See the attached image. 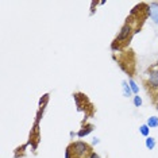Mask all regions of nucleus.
<instances>
[{"label": "nucleus", "mask_w": 158, "mask_h": 158, "mask_svg": "<svg viewBox=\"0 0 158 158\" xmlns=\"http://www.w3.org/2000/svg\"><path fill=\"white\" fill-rule=\"evenodd\" d=\"M73 158H88L92 153V146L84 141H73L69 145Z\"/></svg>", "instance_id": "obj_1"}, {"label": "nucleus", "mask_w": 158, "mask_h": 158, "mask_svg": "<svg viewBox=\"0 0 158 158\" xmlns=\"http://www.w3.org/2000/svg\"><path fill=\"white\" fill-rule=\"evenodd\" d=\"M134 31H135V27L132 26V22H131L130 18H127V19H126V23L123 24V26H122L120 31L118 33L116 38H115V41L119 42L120 45H122V44H124L126 41L131 39L132 34H134Z\"/></svg>", "instance_id": "obj_2"}, {"label": "nucleus", "mask_w": 158, "mask_h": 158, "mask_svg": "<svg viewBox=\"0 0 158 158\" xmlns=\"http://www.w3.org/2000/svg\"><path fill=\"white\" fill-rule=\"evenodd\" d=\"M147 76V85L150 87V89L153 91H158V64L156 62L154 65H152L146 72Z\"/></svg>", "instance_id": "obj_3"}, {"label": "nucleus", "mask_w": 158, "mask_h": 158, "mask_svg": "<svg viewBox=\"0 0 158 158\" xmlns=\"http://www.w3.org/2000/svg\"><path fill=\"white\" fill-rule=\"evenodd\" d=\"M146 14L152 19V22L158 26V2H152L146 4Z\"/></svg>", "instance_id": "obj_4"}, {"label": "nucleus", "mask_w": 158, "mask_h": 158, "mask_svg": "<svg viewBox=\"0 0 158 158\" xmlns=\"http://www.w3.org/2000/svg\"><path fill=\"white\" fill-rule=\"evenodd\" d=\"M93 131V124H84V126H81V128L77 131V136L78 138H85L87 135H89L91 132Z\"/></svg>", "instance_id": "obj_5"}, {"label": "nucleus", "mask_w": 158, "mask_h": 158, "mask_svg": "<svg viewBox=\"0 0 158 158\" xmlns=\"http://www.w3.org/2000/svg\"><path fill=\"white\" fill-rule=\"evenodd\" d=\"M122 91H123L124 98H131V96H134V93H132L130 85H128V81H126V80L122 81Z\"/></svg>", "instance_id": "obj_6"}, {"label": "nucleus", "mask_w": 158, "mask_h": 158, "mask_svg": "<svg viewBox=\"0 0 158 158\" xmlns=\"http://www.w3.org/2000/svg\"><path fill=\"white\" fill-rule=\"evenodd\" d=\"M145 146L147 150H154L157 146V142H156V138L154 136H147L145 139Z\"/></svg>", "instance_id": "obj_7"}, {"label": "nucleus", "mask_w": 158, "mask_h": 158, "mask_svg": "<svg viewBox=\"0 0 158 158\" xmlns=\"http://www.w3.org/2000/svg\"><path fill=\"white\" fill-rule=\"evenodd\" d=\"M146 124L150 127V130H152V128H157L158 127V116H149L146 120Z\"/></svg>", "instance_id": "obj_8"}, {"label": "nucleus", "mask_w": 158, "mask_h": 158, "mask_svg": "<svg viewBox=\"0 0 158 158\" xmlns=\"http://www.w3.org/2000/svg\"><path fill=\"white\" fill-rule=\"evenodd\" d=\"M128 85H130V88H131V91L134 95H139V87H138V84H136V81L134 78H128Z\"/></svg>", "instance_id": "obj_9"}, {"label": "nucleus", "mask_w": 158, "mask_h": 158, "mask_svg": "<svg viewBox=\"0 0 158 158\" xmlns=\"http://www.w3.org/2000/svg\"><path fill=\"white\" fill-rule=\"evenodd\" d=\"M139 134L143 135L145 138L150 136V127H149V126H147L146 123H145V124H141V126H139Z\"/></svg>", "instance_id": "obj_10"}, {"label": "nucleus", "mask_w": 158, "mask_h": 158, "mask_svg": "<svg viewBox=\"0 0 158 158\" xmlns=\"http://www.w3.org/2000/svg\"><path fill=\"white\" fill-rule=\"evenodd\" d=\"M132 104H134V107H136V108H139V107H142L143 104V100L139 95H134L132 96Z\"/></svg>", "instance_id": "obj_11"}, {"label": "nucleus", "mask_w": 158, "mask_h": 158, "mask_svg": "<svg viewBox=\"0 0 158 158\" xmlns=\"http://www.w3.org/2000/svg\"><path fill=\"white\" fill-rule=\"evenodd\" d=\"M49 99H50V95L49 93H46V95H44L41 99H39V108H42V107H46L49 103Z\"/></svg>", "instance_id": "obj_12"}, {"label": "nucleus", "mask_w": 158, "mask_h": 158, "mask_svg": "<svg viewBox=\"0 0 158 158\" xmlns=\"http://www.w3.org/2000/svg\"><path fill=\"white\" fill-rule=\"evenodd\" d=\"M45 108H46V107H42V108H39V110L37 111V115H35V122H34V123H39V122H41L42 116H44V112H45Z\"/></svg>", "instance_id": "obj_13"}, {"label": "nucleus", "mask_w": 158, "mask_h": 158, "mask_svg": "<svg viewBox=\"0 0 158 158\" xmlns=\"http://www.w3.org/2000/svg\"><path fill=\"white\" fill-rule=\"evenodd\" d=\"M120 44H119V42H116V41H114L112 42V45H111V49H112L114 50V52H116V50H120Z\"/></svg>", "instance_id": "obj_14"}, {"label": "nucleus", "mask_w": 158, "mask_h": 158, "mask_svg": "<svg viewBox=\"0 0 158 158\" xmlns=\"http://www.w3.org/2000/svg\"><path fill=\"white\" fill-rule=\"evenodd\" d=\"M65 158H73V154H72V150H70L69 146H68L66 150H65Z\"/></svg>", "instance_id": "obj_15"}, {"label": "nucleus", "mask_w": 158, "mask_h": 158, "mask_svg": "<svg viewBox=\"0 0 158 158\" xmlns=\"http://www.w3.org/2000/svg\"><path fill=\"white\" fill-rule=\"evenodd\" d=\"M88 158H102V157H100V156H99V154L96 153V152H92V153L88 156Z\"/></svg>", "instance_id": "obj_16"}, {"label": "nucleus", "mask_w": 158, "mask_h": 158, "mask_svg": "<svg viewBox=\"0 0 158 158\" xmlns=\"http://www.w3.org/2000/svg\"><path fill=\"white\" fill-rule=\"evenodd\" d=\"M99 143H100V138H93L91 146H96V145H99Z\"/></svg>", "instance_id": "obj_17"}, {"label": "nucleus", "mask_w": 158, "mask_h": 158, "mask_svg": "<svg viewBox=\"0 0 158 158\" xmlns=\"http://www.w3.org/2000/svg\"><path fill=\"white\" fill-rule=\"evenodd\" d=\"M69 135H70V139H73L74 136H77V132H74V131H70V132H69Z\"/></svg>", "instance_id": "obj_18"}, {"label": "nucleus", "mask_w": 158, "mask_h": 158, "mask_svg": "<svg viewBox=\"0 0 158 158\" xmlns=\"http://www.w3.org/2000/svg\"><path fill=\"white\" fill-rule=\"evenodd\" d=\"M156 110H157V112H158V104H157V106H156Z\"/></svg>", "instance_id": "obj_19"}, {"label": "nucleus", "mask_w": 158, "mask_h": 158, "mask_svg": "<svg viewBox=\"0 0 158 158\" xmlns=\"http://www.w3.org/2000/svg\"><path fill=\"white\" fill-rule=\"evenodd\" d=\"M157 64H158V60H157Z\"/></svg>", "instance_id": "obj_20"}]
</instances>
